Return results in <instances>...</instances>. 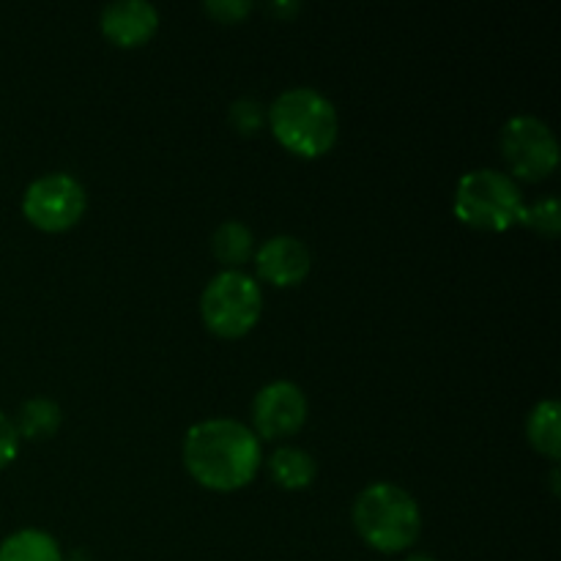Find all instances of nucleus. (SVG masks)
I'll use <instances>...</instances> for the list:
<instances>
[{
	"label": "nucleus",
	"mask_w": 561,
	"mask_h": 561,
	"mask_svg": "<svg viewBox=\"0 0 561 561\" xmlns=\"http://www.w3.org/2000/svg\"><path fill=\"white\" fill-rule=\"evenodd\" d=\"M263 310V294L255 277L239 272V268H225L217 277L208 279L201 296L203 321L211 332L222 337H241L257 323Z\"/></svg>",
	"instance_id": "5"
},
{
	"label": "nucleus",
	"mask_w": 561,
	"mask_h": 561,
	"mask_svg": "<svg viewBox=\"0 0 561 561\" xmlns=\"http://www.w3.org/2000/svg\"><path fill=\"white\" fill-rule=\"evenodd\" d=\"M310 250L296 236H272L268 241H263L255 255L257 274L279 288L301 283L310 272Z\"/></svg>",
	"instance_id": "9"
},
{
	"label": "nucleus",
	"mask_w": 561,
	"mask_h": 561,
	"mask_svg": "<svg viewBox=\"0 0 561 561\" xmlns=\"http://www.w3.org/2000/svg\"><path fill=\"white\" fill-rule=\"evenodd\" d=\"M526 433L537 453L557 460L561 453V409L557 400H540L526 420Z\"/></svg>",
	"instance_id": "11"
},
{
	"label": "nucleus",
	"mask_w": 561,
	"mask_h": 561,
	"mask_svg": "<svg viewBox=\"0 0 561 561\" xmlns=\"http://www.w3.org/2000/svg\"><path fill=\"white\" fill-rule=\"evenodd\" d=\"M20 453V433H16L14 422L0 411V469L9 466Z\"/></svg>",
	"instance_id": "19"
},
{
	"label": "nucleus",
	"mask_w": 561,
	"mask_h": 561,
	"mask_svg": "<svg viewBox=\"0 0 561 561\" xmlns=\"http://www.w3.org/2000/svg\"><path fill=\"white\" fill-rule=\"evenodd\" d=\"M405 561H436V559L427 557V553H414V557H409Z\"/></svg>",
	"instance_id": "20"
},
{
	"label": "nucleus",
	"mask_w": 561,
	"mask_h": 561,
	"mask_svg": "<svg viewBox=\"0 0 561 561\" xmlns=\"http://www.w3.org/2000/svg\"><path fill=\"white\" fill-rule=\"evenodd\" d=\"M354 524L376 551L398 553L414 546L420 537L422 513L416 499L405 488L376 482L356 496Z\"/></svg>",
	"instance_id": "3"
},
{
	"label": "nucleus",
	"mask_w": 561,
	"mask_h": 561,
	"mask_svg": "<svg viewBox=\"0 0 561 561\" xmlns=\"http://www.w3.org/2000/svg\"><path fill=\"white\" fill-rule=\"evenodd\" d=\"M99 22L110 42L121 47H137L157 33L159 11L148 0H113L104 5Z\"/></svg>",
	"instance_id": "10"
},
{
	"label": "nucleus",
	"mask_w": 561,
	"mask_h": 561,
	"mask_svg": "<svg viewBox=\"0 0 561 561\" xmlns=\"http://www.w3.org/2000/svg\"><path fill=\"white\" fill-rule=\"evenodd\" d=\"M518 222H524L526 228L537 230V233H542V236H557L561 228L559 201L553 195H546V197H540L537 203H531V206H524Z\"/></svg>",
	"instance_id": "16"
},
{
	"label": "nucleus",
	"mask_w": 561,
	"mask_h": 561,
	"mask_svg": "<svg viewBox=\"0 0 561 561\" xmlns=\"http://www.w3.org/2000/svg\"><path fill=\"white\" fill-rule=\"evenodd\" d=\"M85 190L69 173H47L33 181L22 197V211L36 228L66 230L85 211Z\"/></svg>",
	"instance_id": "7"
},
{
	"label": "nucleus",
	"mask_w": 561,
	"mask_h": 561,
	"mask_svg": "<svg viewBox=\"0 0 561 561\" xmlns=\"http://www.w3.org/2000/svg\"><path fill=\"white\" fill-rule=\"evenodd\" d=\"M60 425V409L58 403L47 398H33L22 403L20 414H16V433L27 438H47L58 431Z\"/></svg>",
	"instance_id": "15"
},
{
	"label": "nucleus",
	"mask_w": 561,
	"mask_h": 561,
	"mask_svg": "<svg viewBox=\"0 0 561 561\" xmlns=\"http://www.w3.org/2000/svg\"><path fill=\"white\" fill-rule=\"evenodd\" d=\"M0 561H64L53 535L38 529H22L0 542Z\"/></svg>",
	"instance_id": "12"
},
{
	"label": "nucleus",
	"mask_w": 561,
	"mask_h": 561,
	"mask_svg": "<svg viewBox=\"0 0 561 561\" xmlns=\"http://www.w3.org/2000/svg\"><path fill=\"white\" fill-rule=\"evenodd\" d=\"M203 9L211 16H217L219 22H239L250 14L252 3L250 0H206Z\"/></svg>",
	"instance_id": "18"
},
{
	"label": "nucleus",
	"mask_w": 561,
	"mask_h": 561,
	"mask_svg": "<svg viewBox=\"0 0 561 561\" xmlns=\"http://www.w3.org/2000/svg\"><path fill=\"white\" fill-rule=\"evenodd\" d=\"M524 206L515 179L493 168L469 170L455 190V214L477 230H507L518 222Z\"/></svg>",
	"instance_id": "4"
},
{
	"label": "nucleus",
	"mask_w": 561,
	"mask_h": 561,
	"mask_svg": "<svg viewBox=\"0 0 561 561\" xmlns=\"http://www.w3.org/2000/svg\"><path fill=\"white\" fill-rule=\"evenodd\" d=\"M211 250L225 266H239L252 255V230L239 219H228L211 236Z\"/></svg>",
	"instance_id": "14"
},
{
	"label": "nucleus",
	"mask_w": 561,
	"mask_h": 561,
	"mask_svg": "<svg viewBox=\"0 0 561 561\" xmlns=\"http://www.w3.org/2000/svg\"><path fill=\"white\" fill-rule=\"evenodd\" d=\"M184 463L201 485L236 491L255 477L261 442L236 420L197 422L184 436Z\"/></svg>",
	"instance_id": "1"
},
{
	"label": "nucleus",
	"mask_w": 561,
	"mask_h": 561,
	"mask_svg": "<svg viewBox=\"0 0 561 561\" xmlns=\"http://www.w3.org/2000/svg\"><path fill=\"white\" fill-rule=\"evenodd\" d=\"M252 420L261 436L283 438L299 431L307 420V398L294 381H272L255 394Z\"/></svg>",
	"instance_id": "8"
},
{
	"label": "nucleus",
	"mask_w": 561,
	"mask_h": 561,
	"mask_svg": "<svg viewBox=\"0 0 561 561\" xmlns=\"http://www.w3.org/2000/svg\"><path fill=\"white\" fill-rule=\"evenodd\" d=\"M272 131L288 151L321 157L337 140V110L316 88H288L268 107Z\"/></svg>",
	"instance_id": "2"
},
{
	"label": "nucleus",
	"mask_w": 561,
	"mask_h": 561,
	"mask_svg": "<svg viewBox=\"0 0 561 561\" xmlns=\"http://www.w3.org/2000/svg\"><path fill=\"white\" fill-rule=\"evenodd\" d=\"M263 118H266V107L255 99H239V102L230 104V124L244 135L255 131L263 124Z\"/></svg>",
	"instance_id": "17"
},
{
	"label": "nucleus",
	"mask_w": 561,
	"mask_h": 561,
	"mask_svg": "<svg viewBox=\"0 0 561 561\" xmlns=\"http://www.w3.org/2000/svg\"><path fill=\"white\" fill-rule=\"evenodd\" d=\"M502 157L518 179H546L559 164V142L551 126L537 115H513L502 126Z\"/></svg>",
	"instance_id": "6"
},
{
	"label": "nucleus",
	"mask_w": 561,
	"mask_h": 561,
	"mask_svg": "<svg viewBox=\"0 0 561 561\" xmlns=\"http://www.w3.org/2000/svg\"><path fill=\"white\" fill-rule=\"evenodd\" d=\"M268 471H272L274 480L283 488H290V491H299V488H307L312 480H316V460H312L310 453L299 447H279L277 453L268 458Z\"/></svg>",
	"instance_id": "13"
}]
</instances>
